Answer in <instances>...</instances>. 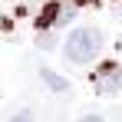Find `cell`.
Segmentation results:
<instances>
[{"label":"cell","mask_w":122,"mask_h":122,"mask_svg":"<svg viewBox=\"0 0 122 122\" xmlns=\"http://www.w3.org/2000/svg\"><path fill=\"white\" fill-rule=\"evenodd\" d=\"M99 50H102V33L96 26H79L63 43V56L69 63H89V60H96Z\"/></svg>","instance_id":"cell-1"},{"label":"cell","mask_w":122,"mask_h":122,"mask_svg":"<svg viewBox=\"0 0 122 122\" xmlns=\"http://www.w3.org/2000/svg\"><path fill=\"white\" fill-rule=\"evenodd\" d=\"M92 82H96V89H99L102 96H116L122 89V66H116V63H102L99 73L92 76Z\"/></svg>","instance_id":"cell-2"},{"label":"cell","mask_w":122,"mask_h":122,"mask_svg":"<svg viewBox=\"0 0 122 122\" xmlns=\"http://www.w3.org/2000/svg\"><path fill=\"white\" fill-rule=\"evenodd\" d=\"M40 76H43V82H46L50 89H56V92H66V89H69V86H66V79H60V76H56V73H50V69H43Z\"/></svg>","instance_id":"cell-3"},{"label":"cell","mask_w":122,"mask_h":122,"mask_svg":"<svg viewBox=\"0 0 122 122\" xmlns=\"http://www.w3.org/2000/svg\"><path fill=\"white\" fill-rule=\"evenodd\" d=\"M10 122H33V116L23 109V112H17V116H10Z\"/></svg>","instance_id":"cell-4"},{"label":"cell","mask_w":122,"mask_h":122,"mask_svg":"<svg viewBox=\"0 0 122 122\" xmlns=\"http://www.w3.org/2000/svg\"><path fill=\"white\" fill-rule=\"evenodd\" d=\"M40 46H43V50H50V46H53V36H50V33H46V36H40Z\"/></svg>","instance_id":"cell-5"},{"label":"cell","mask_w":122,"mask_h":122,"mask_svg":"<svg viewBox=\"0 0 122 122\" xmlns=\"http://www.w3.org/2000/svg\"><path fill=\"white\" fill-rule=\"evenodd\" d=\"M79 122H102L99 116H86V119H79Z\"/></svg>","instance_id":"cell-6"},{"label":"cell","mask_w":122,"mask_h":122,"mask_svg":"<svg viewBox=\"0 0 122 122\" xmlns=\"http://www.w3.org/2000/svg\"><path fill=\"white\" fill-rule=\"evenodd\" d=\"M73 3H86V0H73Z\"/></svg>","instance_id":"cell-7"}]
</instances>
